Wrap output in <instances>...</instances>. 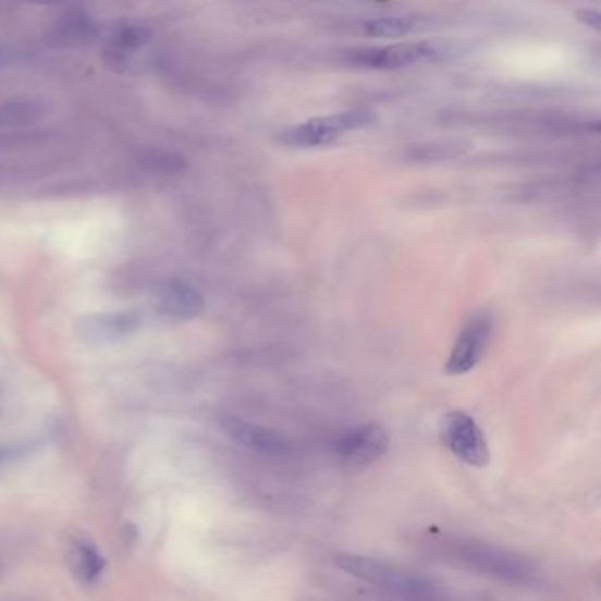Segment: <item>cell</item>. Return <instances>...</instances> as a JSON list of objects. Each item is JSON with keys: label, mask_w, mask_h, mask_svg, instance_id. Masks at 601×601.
<instances>
[{"label": "cell", "mask_w": 601, "mask_h": 601, "mask_svg": "<svg viewBox=\"0 0 601 601\" xmlns=\"http://www.w3.org/2000/svg\"><path fill=\"white\" fill-rule=\"evenodd\" d=\"M492 330H494V319L487 310H481L467 319L446 360V367H444L446 375L464 376L475 369L491 343Z\"/></svg>", "instance_id": "6"}, {"label": "cell", "mask_w": 601, "mask_h": 601, "mask_svg": "<svg viewBox=\"0 0 601 601\" xmlns=\"http://www.w3.org/2000/svg\"><path fill=\"white\" fill-rule=\"evenodd\" d=\"M22 61V51L13 45H0V70L11 68Z\"/></svg>", "instance_id": "16"}, {"label": "cell", "mask_w": 601, "mask_h": 601, "mask_svg": "<svg viewBox=\"0 0 601 601\" xmlns=\"http://www.w3.org/2000/svg\"><path fill=\"white\" fill-rule=\"evenodd\" d=\"M444 446L463 463L483 467L491 463V452L486 436L475 418L464 412L446 413L440 424Z\"/></svg>", "instance_id": "4"}, {"label": "cell", "mask_w": 601, "mask_h": 601, "mask_svg": "<svg viewBox=\"0 0 601 601\" xmlns=\"http://www.w3.org/2000/svg\"><path fill=\"white\" fill-rule=\"evenodd\" d=\"M39 115H41V108L37 107L36 102H4L0 105V130L30 124Z\"/></svg>", "instance_id": "15"}, {"label": "cell", "mask_w": 601, "mask_h": 601, "mask_svg": "<svg viewBox=\"0 0 601 601\" xmlns=\"http://www.w3.org/2000/svg\"><path fill=\"white\" fill-rule=\"evenodd\" d=\"M440 56L429 42H395L387 47L358 48L346 53V61L355 68L370 71H398L432 61Z\"/></svg>", "instance_id": "5"}, {"label": "cell", "mask_w": 601, "mask_h": 601, "mask_svg": "<svg viewBox=\"0 0 601 601\" xmlns=\"http://www.w3.org/2000/svg\"><path fill=\"white\" fill-rule=\"evenodd\" d=\"M420 27V19L406 14V16H381V19L367 20L361 33L372 39H401L407 34L415 33Z\"/></svg>", "instance_id": "14"}, {"label": "cell", "mask_w": 601, "mask_h": 601, "mask_svg": "<svg viewBox=\"0 0 601 601\" xmlns=\"http://www.w3.org/2000/svg\"><path fill=\"white\" fill-rule=\"evenodd\" d=\"M27 2H33V4L51 5L64 2V0H27Z\"/></svg>", "instance_id": "18"}, {"label": "cell", "mask_w": 601, "mask_h": 601, "mask_svg": "<svg viewBox=\"0 0 601 601\" xmlns=\"http://www.w3.org/2000/svg\"><path fill=\"white\" fill-rule=\"evenodd\" d=\"M455 557L475 574L487 575L501 582L526 586L537 577V569L528 557L483 541H458Z\"/></svg>", "instance_id": "2"}, {"label": "cell", "mask_w": 601, "mask_h": 601, "mask_svg": "<svg viewBox=\"0 0 601 601\" xmlns=\"http://www.w3.org/2000/svg\"><path fill=\"white\" fill-rule=\"evenodd\" d=\"M152 41V28L135 20H122L105 42V59L113 70H124Z\"/></svg>", "instance_id": "10"}, {"label": "cell", "mask_w": 601, "mask_h": 601, "mask_svg": "<svg viewBox=\"0 0 601 601\" xmlns=\"http://www.w3.org/2000/svg\"><path fill=\"white\" fill-rule=\"evenodd\" d=\"M577 20L578 22H582L586 27L592 28V30L600 33L601 16L597 10H578Z\"/></svg>", "instance_id": "17"}, {"label": "cell", "mask_w": 601, "mask_h": 601, "mask_svg": "<svg viewBox=\"0 0 601 601\" xmlns=\"http://www.w3.org/2000/svg\"><path fill=\"white\" fill-rule=\"evenodd\" d=\"M375 122V113L367 108H349L330 115L315 116L292 125L275 136L279 145L287 148H318L338 142L341 136L361 130Z\"/></svg>", "instance_id": "3"}, {"label": "cell", "mask_w": 601, "mask_h": 601, "mask_svg": "<svg viewBox=\"0 0 601 601\" xmlns=\"http://www.w3.org/2000/svg\"><path fill=\"white\" fill-rule=\"evenodd\" d=\"M0 458H4V455H0Z\"/></svg>", "instance_id": "19"}, {"label": "cell", "mask_w": 601, "mask_h": 601, "mask_svg": "<svg viewBox=\"0 0 601 601\" xmlns=\"http://www.w3.org/2000/svg\"><path fill=\"white\" fill-rule=\"evenodd\" d=\"M144 318L136 310H116V312H98L79 319L76 332L85 343L111 344L131 338L138 332Z\"/></svg>", "instance_id": "7"}, {"label": "cell", "mask_w": 601, "mask_h": 601, "mask_svg": "<svg viewBox=\"0 0 601 601\" xmlns=\"http://www.w3.org/2000/svg\"><path fill=\"white\" fill-rule=\"evenodd\" d=\"M333 561L344 574L352 575L375 588L392 592L395 597L412 598V600H430V598L441 597L440 588L429 578L395 565H389L383 561L355 554L338 555Z\"/></svg>", "instance_id": "1"}, {"label": "cell", "mask_w": 601, "mask_h": 601, "mask_svg": "<svg viewBox=\"0 0 601 601\" xmlns=\"http://www.w3.org/2000/svg\"><path fill=\"white\" fill-rule=\"evenodd\" d=\"M94 34V22L85 11L71 10L62 14V19L53 25L48 41L53 47H78L90 41Z\"/></svg>", "instance_id": "13"}, {"label": "cell", "mask_w": 601, "mask_h": 601, "mask_svg": "<svg viewBox=\"0 0 601 601\" xmlns=\"http://www.w3.org/2000/svg\"><path fill=\"white\" fill-rule=\"evenodd\" d=\"M68 563L74 577L84 586H94L102 577L107 561L93 541L74 540L68 551Z\"/></svg>", "instance_id": "12"}, {"label": "cell", "mask_w": 601, "mask_h": 601, "mask_svg": "<svg viewBox=\"0 0 601 601\" xmlns=\"http://www.w3.org/2000/svg\"><path fill=\"white\" fill-rule=\"evenodd\" d=\"M221 427L232 440L244 444L246 449L253 450L256 454L269 455V457H281L292 450V444L286 436L270 427L258 426L253 421L244 420L241 417L221 418Z\"/></svg>", "instance_id": "9"}, {"label": "cell", "mask_w": 601, "mask_h": 601, "mask_svg": "<svg viewBox=\"0 0 601 601\" xmlns=\"http://www.w3.org/2000/svg\"><path fill=\"white\" fill-rule=\"evenodd\" d=\"M156 304L162 315L175 319H195L205 309V298L198 287L182 279H168L159 284Z\"/></svg>", "instance_id": "11"}, {"label": "cell", "mask_w": 601, "mask_h": 601, "mask_svg": "<svg viewBox=\"0 0 601 601\" xmlns=\"http://www.w3.org/2000/svg\"><path fill=\"white\" fill-rule=\"evenodd\" d=\"M390 446L389 432L378 421L358 426L344 432L333 450L347 463H370L383 457Z\"/></svg>", "instance_id": "8"}]
</instances>
